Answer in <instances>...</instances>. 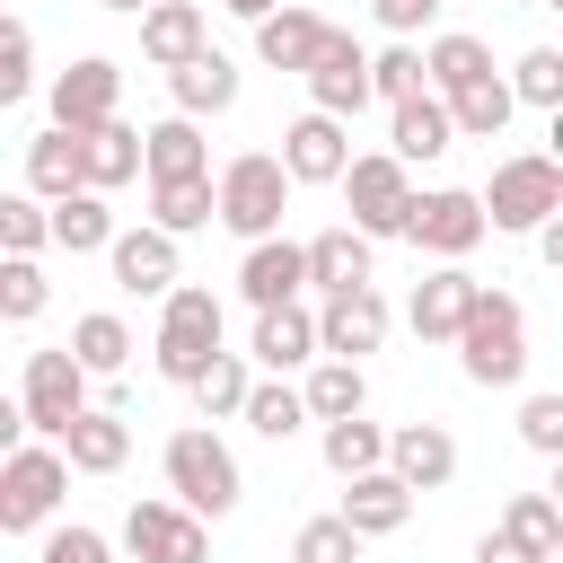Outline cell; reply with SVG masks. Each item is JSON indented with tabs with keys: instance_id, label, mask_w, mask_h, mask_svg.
Returning <instances> with one entry per match:
<instances>
[{
	"instance_id": "obj_56",
	"label": "cell",
	"mask_w": 563,
	"mask_h": 563,
	"mask_svg": "<svg viewBox=\"0 0 563 563\" xmlns=\"http://www.w3.org/2000/svg\"><path fill=\"white\" fill-rule=\"evenodd\" d=\"M132 563H141V554H132Z\"/></svg>"
},
{
	"instance_id": "obj_31",
	"label": "cell",
	"mask_w": 563,
	"mask_h": 563,
	"mask_svg": "<svg viewBox=\"0 0 563 563\" xmlns=\"http://www.w3.org/2000/svg\"><path fill=\"white\" fill-rule=\"evenodd\" d=\"M387 440L396 431H378L369 413H343V422H317V449H325V466L352 484V475H369V466H387Z\"/></svg>"
},
{
	"instance_id": "obj_24",
	"label": "cell",
	"mask_w": 563,
	"mask_h": 563,
	"mask_svg": "<svg viewBox=\"0 0 563 563\" xmlns=\"http://www.w3.org/2000/svg\"><path fill=\"white\" fill-rule=\"evenodd\" d=\"M387 466H396L413 493H440V484L457 475V440H449V422H396Z\"/></svg>"
},
{
	"instance_id": "obj_53",
	"label": "cell",
	"mask_w": 563,
	"mask_h": 563,
	"mask_svg": "<svg viewBox=\"0 0 563 563\" xmlns=\"http://www.w3.org/2000/svg\"><path fill=\"white\" fill-rule=\"evenodd\" d=\"M106 9H123V18H141V9H158V0H106Z\"/></svg>"
},
{
	"instance_id": "obj_9",
	"label": "cell",
	"mask_w": 563,
	"mask_h": 563,
	"mask_svg": "<svg viewBox=\"0 0 563 563\" xmlns=\"http://www.w3.org/2000/svg\"><path fill=\"white\" fill-rule=\"evenodd\" d=\"M123 545L141 563H211V519L185 510L176 493H150V501L123 510Z\"/></svg>"
},
{
	"instance_id": "obj_26",
	"label": "cell",
	"mask_w": 563,
	"mask_h": 563,
	"mask_svg": "<svg viewBox=\"0 0 563 563\" xmlns=\"http://www.w3.org/2000/svg\"><path fill=\"white\" fill-rule=\"evenodd\" d=\"M369 246H378V238L352 229V220H343V229H317V238H308V290H325V299H334V290H361V282H369Z\"/></svg>"
},
{
	"instance_id": "obj_51",
	"label": "cell",
	"mask_w": 563,
	"mask_h": 563,
	"mask_svg": "<svg viewBox=\"0 0 563 563\" xmlns=\"http://www.w3.org/2000/svg\"><path fill=\"white\" fill-rule=\"evenodd\" d=\"M220 9H229V18H246V26H264V18L282 9V0H220Z\"/></svg>"
},
{
	"instance_id": "obj_33",
	"label": "cell",
	"mask_w": 563,
	"mask_h": 563,
	"mask_svg": "<svg viewBox=\"0 0 563 563\" xmlns=\"http://www.w3.org/2000/svg\"><path fill=\"white\" fill-rule=\"evenodd\" d=\"M167 176H211V141H202L194 114L150 123V185H167Z\"/></svg>"
},
{
	"instance_id": "obj_35",
	"label": "cell",
	"mask_w": 563,
	"mask_h": 563,
	"mask_svg": "<svg viewBox=\"0 0 563 563\" xmlns=\"http://www.w3.org/2000/svg\"><path fill=\"white\" fill-rule=\"evenodd\" d=\"M299 387H308V413H317V422H343V413H361V405H369L361 361H334V352H325V361H317Z\"/></svg>"
},
{
	"instance_id": "obj_46",
	"label": "cell",
	"mask_w": 563,
	"mask_h": 563,
	"mask_svg": "<svg viewBox=\"0 0 563 563\" xmlns=\"http://www.w3.org/2000/svg\"><path fill=\"white\" fill-rule=\"evenodd\" d=\"M519 440H528L537 457H563V387H537V396L519 405Z\"/></svg>"
},
{
	"instance_id": "obj_2",
	"label": "cell",
	"mask_w": 563,
	"mask_h": 563,
	"mask_svg": "<svg viewBox=\"0 0 563 563\" xmlns=\"http://www.w3.org/2000/svg\"><path fill=\"white\" fill-rule=\"evenodd\" d=\"M290 194H299V176L282 167V150H238L229 167H220V229L229 238H282V211H290Z\"/></svg>"
},
{
	"instance_id": "obj_20",
	"label": "cell",
	"mask_w": 563,
	"mask_h": 563,
	"mask_svg": "<svg viewBox=\"0 0 563 563\" xmlns=\"http://www.w3.org/2000/svg\"><path fill=\"white\" fill-rule=\"evenodd\" d=\"M387 150H396L405 167H422V158L457 150V114H449V97H440V88H422V97L387 106Z\"/></svg>"
},
{
	"instance_id": "obj_54",
	"label": "cell",
	"mask_w": 563,
	"mask_h": 563,
	"mask_svg": "<svg viewBox=\"0 0 563 563\" xmlns=\"http://www.w3.org/2000/svg\"><path fill=\"white\" fill-rule=\"evenodd\" d=\"M545 493H554V501H563V457H554V484H545Z\"/></svg>"
},
{
	"instance_id": "obj_15",
	"label": "cell",
	"mask_w": 563,
	"mask_h": 563,
	"mask_svg": "<svg viewBox=\"0 0 563 563\" xmlns=\"http://www.w3.org/2000/svg\"><path fill=\"white\" fill-rule=\"evenodd\" d=\"M114 106H123V70H114L106 53H79V62L53 79V123H70V132L114 123Z\"/></svg>"
},
{
	"instance_id": "obj_38",
	"label": "cell",
	"mask_w": 563,
	"mask_h": 563,
	"mask_svg": "<svg viewBox=\"0 0 563 563\" xmlns=\"http://www.w3.org/2000/svg\"><path fill=\"white\" fill-rule=\"evenodd\" d=\"M70 352H79V361H88L97 378H114V369L132 361V325H123L114 308H88V317L70 325Z\"/></svg>"
},
{
	"instance_id": "obj_19",
	"label": "cell",
	"mask_w": 563,
	"mask_h": 563,
	"mask_svg": "<svg viewBox=\"0 0 563 563\" xmlns=\"http://www.w3.org/2000/svg\"><path fill=\"white\" fill-rule=\"evenodd\" d=\"M325 35H334V26H325L317 9L282 0V9L255 26V62H264V70H299V79H308V70H317V53H325Z\"/></svg>"
},
{
	"instance_id": "obj_13",
	"label": "cell",
	"mask_w": 563,
	"mask_h": 563,
	"mask_svg": "<svg viewBox=\"0 0 563 563\" xmlns=\"http://www.w3.org/2000/svg\"><path fill=\"white\" fill-rule=\"evenodd\" d=\"M475 273L466 264H431L422 282H413V299H405V325L422 334V343H457L466 334V317H475Z\"/></svg>"
},
{
	"instance_id": "obj_27",
	"label": "cell",
	"mask_w": 563,
	"mask_h": 563,
	"mask_svg": "<svg viewBox=\"0 0 563 563\" xmlns=\"http://www.w3.org/2000/svg\"><path fill=\"white\" fill-rule=\"evenodd\" d=\"M132 176H150V132H132V123L114 114V123L88 132V185L114 194V185H132Z\"/></svg>"
},
{
	"instance_id": "obj_5",
	"label": "cell",
	"mask_w": 563,
	"mask_h": 563,
	"mask_svg": "<svg viewBox=\"0 0 563 563\" xmlns=\"http://www.w3.org/2000/svg\"><path fill=\"white\" fill-rule=\"evenodd\" d=\"M457 369L475 387H519L528 378V308L510 290H475V317L457 334Z\"/></svg>"
},
{
	"instance_id": "obj_37",
	"label": "cell",
	"mask_w": 563,
	"mask_h": 563,
	"mask_svg": "<svg viewBox=\"0 0 563 563\" xmlns=\"http://www.w3.org/2000/svg\"><path fill=\"white\" fill-rule=\"evenodd\" d=\"M246 396H255V352H220V361L202 369V387H194L202 422H229V413H246Z\"/></svg>"
},
{
	"instance_id": "obj_34",
	"label": "cell",
	"mask_w": 563,
	"mask_h": 563,
	"mask_svg": "<svg viewBox=\"0 0 563 563\" xmlns=\"http://www.w3.org/2000/svg\"><path fill=\"white\" fill-rule=\"evenodd\" d=\"M238 422H246V431H255V440H273V449H282V440H290V431H299V422H317V413H308V387H290V378H273V369H264V378H255V396H246V413H238Z\"/></svg>"
},
{
	"instance_id": "obj_44",
	"label": "cell",
	"mask_w": 563,
	"mask_h": 563,
	"mask_svg": "<svg viewBox=\"0 0 563 563\" xmlns=\"http://www.w3.org/2000/svg\"><path fill=\"white\" fill-rule=\"evenodd\" d=\"M510 88H519V106H563V44H537V53H519L510 62Z\"/></svg>"
},
{
	"instance_id": "obj_25",
	"label": "cell",
	"mask_w": 563,
	"mask_h": 563,
	"mask_svg": "<svg viewBox=\"0 0 563 563\" xmlns=\"http://www.w3.org/2000/svg\"><path fill=\"white\" fill-rule=\"evenodd\" d=\"M202 44H211V26H202V0H158V9H141V62L176 70V62H194Z\"/></svg>"
},
{
	"instance_id": "obj_12",
	"label": "cell",
	"mask_w": 563,
	"mask_h": 563,
	"mask_svg": "<svg viewBox=\"0 0 563 563\" xmlns=\"http://www.w3.org/2000/svg\"><path fill=\"white\" fill-rule=\"evenodd\" d=\"M176 229H158V220H141V229H123L114 246H106V273H114V290H132V299H167L176 290Z\"/></svg>"
},
{
	"instance_id": "obj_23",
	"label": "cell",
	"mask_w": 563,
	"mask_h": 563,
	"mask_svg": "<svg viewBox=\"0 0 563 563\" xmlns=\"http://www.w3.org/2000/svg\"><path fill=\"white\" fill-rule=\"evenodd\" d=\"M167 97H176V114H194V123H202V114H229V106H238V62H229L220 44H202L194 62L167 70Z\"/></svg>"
},
{
	"instance_id": "obj_47",
	"label": "cell",
	"mask_w": 563,
	"mask_h": 563,
	"mask_svg": "<svg viewBox=\"0 0 563 563\" xmlns=\"http://www.w3.org/2000/svg\"><path fill=\"white\" fill-rule=\"evenodd\" d=\"M35 563H114V545H106L88 519H70V528H53V537L35 545Z\"/></svg>"
},
{
	"instance_id": "obj_8",
	"label": "cell",
	"mask_w": 563,
	"mask_h": 563,
	"mask_svg": "<svg viewBox=\"0 0 563 563\" xmlns=\"http://www.w3.org/2000/svg\"><path fill=\"white\" fill-rule=\"evenodd\" d=\"M484 229H493V211H484V194H466V185L413 194V220H405V238H413L422 255H440V264H466V255L484 246Z\"/></svg>"
},
{
	"instance_id": "obj_7",
	"label": "cell",
	"mask_w": 563,
	"mask_h": 563,
	"mask_svg": "<svg viewBox=\"0 0 563 563\" xmlns=\"http://www.w3.org/2000/svg\"><path fill=\"white\" fill-rule=\"evenodd\" d=\"M88 361L70 352V343H44V352H26V378H18V405H26V422H35V440H70V422L88 413Z\"/></svg>"
},
{
	"instance_id": "obj_4",
	"label": "cell",
	"mask_w": 563,
	"mask_h": 563,
	"mask_svg": "<svg viewBox=\"0 0 563 563\" xmlns=\"http://www.w3.org/2000/svg\"><path fill=\"white\" fill-rule=\"evenodd\" d=\"M150 361H158L167 387H202V369L220 361V299L194 290V282H176V290L158 299V343H150Z\"/></svg>"
},
{
	"instance_id": "obj_32",
	"label": "cell",
	"mask_w": 563,
	"mask_h": 563,
	"mask_svg": "<svg viewBox=\"0 0 563 563\" xmlns=\"http://www.w3.org/2000/svg\"><path fill=\"white\" fill-rule=\"evenodd\" d=\"M449 114H457V141H501V132H510V114H519V88L493 70V79L457 88V97H449Z\"/></svg>"
},
{
	"instance_id": "obj_42",
	"label": "cell",
	"mask_w": 563,
	"mask_h": 563,
	"mask_svg": "<svg viewBox=\"0 0 563 563\" xmlns=\"http://www.w3.org/2000/svg\"><path fill=\"white\" fill-rule=\"evenodd\" d=\"M501 528L528 537L537 554H563V501H554V493H510V501H501Z\"/></svg>"
},
{
	"instance_id": "obj_36",
	"label": "cell",
	"mask_w": 563,
	"mask_h": 563,
	"mask_svg": "<svg viewBox=\"0 0 563 563\" xmlns=\"http://www.w3.org/2000/svg\"><path fill=\"white\" fill-rule=\"evenodd\" d=\"M431 88L440 97H457V88H475V79H493V44L484 35H431Z\"/></svg>"
},
{
	"instance_id": "obj_57",
	"label": "cell",
	"mask_w": 563,
	"mask_h": 563,
	"mask_svg": "<svg viewBox=\"0 0 563 563\" xmlns=\"http://www.w3.org/2000/svg\"><path fill=\"white\" fill-rule=\"evenodd\" d=\"M554 563H563V554H554Z\"/></svg>"
},
{
	"instance_id": "obj_48",
	"label": "cell",
	"mask_w": 563,
	"mask_h": 563,
	"mask_svg": "<svg viewBox=\"0 0 563 563\" xmlns=\"http://www.w3.org/2000/svg\"><path fill=\"white\" fill-rule=\"evenodd\" d=\"M475 563H554V554H537V545L510 537V528H484V537H475Z\"/></svg>"
},
{
	"instance_id": "obj_16",
	"label": "cell",
	"mask_w": 563,
	"mask_h": 563,
	"mask_svg": "<svg viewBox=\"0 0 563 563\" xmlns=\"http://www.w3.org/2000/svg\"><path fill=\"white\" fill-rule=\"evenodd\" d=\"M308 290V246L299 238H255L246 255H238V299L246 308H282V299H299Z\"/></svg>"
},
{
	"instance_id": "obj_14",
	"label": "cell",
	"mask_w": 563,
	"mask_h": 563,
	"mask_svg": "<svg viewBox=\"0 0 563 563\" xmlns=\"http://www.w3.org/2000/svg\"><path fill=\"white\" fill-rule=\"evenodd\" d=\"M282 167H290L299 185H343V176H352V132H343V114L308 106V114L282 132Z\"/></svg>"
},
{
	"instance_id": "obj_18",
	"label": "cell",
	"mask_w": 563,
	"mask_h": 563,
	"mask_svg": "<svg viewBox=\"0 0 563 563\" xmlns=\"http://www.w3.org/2000/svg\"><path fill=\"white\" fill-rule=\"evenodd\" d=\"M317 334H325V352H334V361H361V352H378V343H387V299H378V282H361V290H334V299L317 308Z\"/></svg>"
},
{
	"instance_id": "obj_49",
	"label": "cell",
	"mask_w": 563,
	"mask_h": 563,
	"mask_svg": "<svg viewBox=\"0 0 563 563\" xmlns=\"http://www.w3.org/2000/svg\"><path fill=\"white\" fill-rule=\"evenodd\" d=\"M369 9H378V26H387V35H422V26L440 18V0H369Z\"/></svg>"
},
{
	"instance_id": "obj_11",
	"label": "cell",
	"mask_w": 563,
	"mask_h": 563,
	"mask_svg": "<svg viewBox=\"0 0 563 563\" xmlns=\"http://www.w3.org/2000/svg\"><path fill=\"white\" fill-rule=\"evenodd\" d=\"M255 369L290 378V369H317L325 361V334H317V308L308 299H282V308H255V334H246Z\"/></svg>"
},
{
	"instance_id": "obj_17",
	"label": "cell",
	"mask_w": 563,
	"mask_h": 563,
	"mask_svg": "<svg viewBox=\"0 0 563 563\" xmlns=\"http://www.w3.org/2000/svg\"><path fill=\"white\" fill-rule=\"evenodd\" d=\"M308 97H317L325 114H343V123H352V114L378 97V79H369V53H361L343 26L325 35V53H317V70H308Z\"/></svg>"
},
{
	"instance_id": "obj_55",
	"label": "cell",
	"mask_w": 563,
	"mask_h": 563,
	"mask_svg": "<svg viewBox=\"0 0 563 563\" xmlns=\"http://www.w3.org/2000/svg\"><path fill=\"white\" fill-rule=\"evenodd\" d=\"M545 9H563V0H545Z\"/></svg>"
},
{
	"instance_id": "obj_41",
	"label": "cell",
	"mask_w": 563,
	"mask_h": 563,
	"mask_svg": "<svg viewBox=\"0 0 563 563\" xmlns=\"http://www.w3.org/2000/svg\"><path fill=\"white\" fill-rule=\"evenodd\" d=\"M44 299H53L44 264H35V255H0V317H9V325H35Z\"/></svg>"
},
{
	"instance_id": "obj_6",
	"label": "cell",
	"mask_w": 563,
	"mask_h": 563,
	"mask_svg": "<svg viewBox=\"0 0 563 563\" xmlns=\"http://www.w3.org/2000/svg\"><path fill=\"white\" fill-rule=\"evenodd\" d=\"M484 211H493V229L537 238V229L563 211V158H554V150H519V158H501L493 185H484Z\"/></svg>"
},
{
	"instance_id": "obj_10",
	"label": "cell",
	"mask_w": 563,
	"mask_h": 563,
	"mask_svg": "<svg viewBox=\"0 0 563 563\" xmlns=\"http://www.w3.org/2000/svg\"><path fill=\"white\" fill-rule=\"evenodd\" d=\"M343 202H352V229L405 238V220H413V176H405V158H396V150H361L352 176H343Z\"/></svg>"
},
{
	"instance_id": "obj_28",
	"label": "cell",
	"mask_w": 563,
	"mask_h": 563,
	"mask_svg": "<svg viewBox=\"0 0 563 563\" xmlns=\"http://www.w3.org/2000/svg\"><path fill=\"white\" fill-rule=\"evenodd\" d=\"M114 238H123V229H114V211H106L97 185H79V194L53 202V246H62V255H106Z\"/></svg>"
},
{
	"instance_id": "obj_30",
	"label": "cell",
	"mask_w": 563,
	"mask_h": 563,
	"mask_svg": "<svg viewBox=\"0 0 563 563\" xmlns=\"http://www.w3.org/2000/svg\"><path fill=\"white\" fill-rule=\"evenodd\" d=\"M150 220L176 229V238L211 229L220 220V176H167V185H150Z\"/></svg>"
},
{
	"instance_id": "obj_3",
	"label": "cell",
	"mask_w": 563,
	"mask_h": 563,
	"mask_svg": "<svg viewBox=\"0 0 563 563\" xmlns=\"http://www.w3.org/2000/svg\"><path fill=\"white\" fill-rule=\"evenodd\" d=\"M70 449L62 440H18L9 457H0V537H35L53 510H62V493H70Z\"/></svg>"
},
{
	"instance_id": "obj_40",
	"label": "cell",
	"mask_w": 563,
	"mask_h": 563,
	"mask_svg": "<svg viewBox=\"0 0 563 563\" xmlns=\"http://www.w3.org/2000/svg\"><path fill=\"white\" fill-rule=\"evenodd\" d=\"M361 528L343 519V510H325V519H299V537H290V563H361Z\"/></svg>"
},
{
	"instance_id": "obj_45",
	"label": "cell",
	"mask_w": 563,
	"mask_h": 563,
	"mask_svg": "<svg viewBox=\"0 0 563 563\" xmlns=\"http://www.w3.org/2000/svg\"><path fill=\"white\" fill-rule=\"evenodd\" d=\"M26 88H35V26L9 18V35H0V106H18Z\"/></svg>"
},
{
	"instance_id": "obj_39",
	"label": "cell",
	"mask_w": 563,
	"mask_h": 563,
	"mask_svg": "<svg viewBox=\"0 0 563 563\" xmlns=\"http://www.w3.org/2000/svg\"><path fill=\"white\" fill-rule=\"evenodd\" d=\"M53 246V202L44 194H0V255H44Z\"/></svg>"
},
{
	"instance_id": "obj_43",
	"label": "cell",
	"mask_w": 563,
	"mask_h": 563,
	"mask_svg": "<svg viewBox=\"0 0 563 563\" xmlns=\"http://www.w3.org/2000/svg\"><path fill=\"white\" fill-rule=\"evenodd\" d=\"M369 79H378V97H387V106H405V97H422V88H431V62L396 35L387 53H369Z\"/></svg>"
},
{
	"instance_id": "obj_52",
	"label": "cell",
	"mask_w": 563,
	"mask_h": 563,
	"mask_svg": "<svg viewBox=\"0 0 563 563\" xmlns=\"http://www.w3.org/2000/svg\"><path fill=\"white\" fill-rule=\"evenodd\" d=\"M545 150H554V158H563V106H554V114H545Z\"/></svg>"
},
{
	"instance_id": "obj_1",
	"label": "cell",
	"mask_w": 563,
	"mask_h": 563,
	"mask_svg": "<svg viewBox=\"0 0 563 563\" xmlns=\"http://www.w3.org/2000/svg\"><path fill=\"white\" fill-rule=\"evenodd\" d=\"M167 493L185 501V510H202V519H229L238 501H246V475H238V457H229V440L211 431V422H185V431H167Z\"/></svg>"
},
{
	"instance_id": "obj_22",
	"label": "cell",
	"mask_w": 563,
	"mask_h": 563,
	"mask_svg": "<svg viewBox=\"0 0 563 563\" xmlns=\"http://www.w3.org/2000/svg\"><path fill=\"white\" fill-rule=\"evenodd\" d=\"M334 510H343L361 537H396V528L413 519V484H405L396 466H369V475H352V484H343V501H334Z\"/></svg>"
},
{
	"instance_id": "obj_29",
	"label": "cell",
	"mask_w": 563,
	"mask_h": 563,
	"mask_svg": "<svg viewBox=\"0 0 563 563\" xmlns=\"http://www.w3.org/2000/svg\"><path fill=\"white\" fill-rule=\"evenodd\" d=\"M62 449H70V466H79V475H114V466L132 457V422H123L114 405H88V413L70 422V440H62Z\"/></svg>"
},
{
	"instance_id": "obj_21",
	"label": "cell",
	"mask_w": 563,
	"mask_h": 563,
	"mask_svg": "<svg viewBox=\"0 0 563 563\" xmlns=\"http://www.w3.org/2000/svg\"><path fill=\"white\" fill-rule=\"evenodd\" d=\"M79 185H88V132H70V123H44V132L26 141V194L62 202V194H79Z\"/></svg>"
},
{
	"instance_id": "obj_50",
	"label": "cell",
	"mask_w": 563,
	"mask_h": 563,
	"mask_svg": "<svg viewBox=\"0 0 563 563\" xmlns=\"http://www.w3.org/2000/svg\"><path fill=\"white\" fill-rule=\"evenodd\" d=\"M537 255H545V273H563V211L537 229Z\"/></svg>"
}]
</instances>
